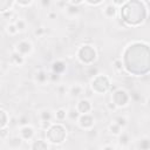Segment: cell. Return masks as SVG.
<instances>
[{
	"mask_svg": "<svg viewBox=\"0 0 150 150\" xmlns=\"http://www.w3.org/2000/svg\"><path fill=\"white\" fill-rule=\"evenodd\" d=\"M148 8L142 1H125L121 7V18L128 26H138L146 19Z\"/></svg>",
	"mask_w": 150,
	"mask_h": 150,
	"instance_id": "1",
	"label": "cell"
},
{
	"mask_svg": "<svg viewBox=\"0 0 150 150\" xmlns=\"http://www.w3.org/2000/svg\"><path fill=\"white\" fill-rule=\"evenodd\" d=\"M66 129L62 124L57 123V124H52V127L47 130L46 137L48 139V142H50L52 144H61L64 138H66Z\"/></svg>",
	"mask_w": 150,
	"mask_h": 150,
	"instance_id": "2",
	"label": "cell"
},
{
	"mask_svg": "<svg viewBox=\"0 0 150 150\" xmlns=\"http://www.w3.org/2000/svg\"><path fill=\"white\" fill-rule=\"evenodd\" d=\"M96 50L90 45H83L77 50V59L84 64H91L96 60Z\"/></svg>",
	"mask_w": 150,
	"mask_h": 150,
	"instance_id": "3",
	"label": "cell"
},
{
	"mask_svg": "<svg viewBox=\"0 0 150 150\" xmlns=\"http://www.w3.org/2000/svg\"><path fill=\"white\" fill-rule=\"evenodd\" d=\"M90 84H91V89H93L95 93L100 94V95H101V94H104L105 91H108V90L110 89V86H111V83H110L108 76L102 75V74H98L97 76H95V77L91 80Z\"/></svg>",
	"mask_w": 150,
	"mask_h": 150,
	"instance_id": "4",
	"label": "cell"
},
{
	"mask_svg": "<svg viewBox=\"0 0 150 150\" xmlns=\"http://www.w3.org/2000/svg\"><path fill=\"white\" fill-rule=\"evenodd\" d=\"M130 100V95L124 90V89H117L116 91L112 93V102L116 104L117 108L125 107Z\"/></svg>",
	"mask_w": 150,
	"mask_h": 150,
	"instance_id": "5",
	"label": "cell"
},
{
	"mask_svg": "<svg viewBox=\"0 0 150 150\" xmlns=\"http://www.w3.org/2000/svg\"><path fill=\"white\" fill-rule=\"evenodd\" d=\"M32 49H33V46L27 40H22V41L18 42L16 46H15V52H18L19 54H21L23 56L27 55V54H29L32 52Z\"/></svg>",
	"mask_w": 150,
	"mask_h": 150,
	"instance_id": "6",
	"label": "cell"
},
{
	"mask_svg": "<svg viewBox=\"0 0 150 150\" xmlns=\"http://www.w3.org/2000/svg\"><path fill=\"white\" fill-rule=\"evenodd\" d=\"M79 125L82 128V129H91L94 127V117L89 114H84V115H81L80 118H79Z\"/></svg>",
	"mask_w": 150,
	"mask_h": 150,
	"instance_id": "7",
	"label": "cell"
},
{
	"mask_svg": "<svg viewBox=\"0 0 150 150\" xmlns=\"http://www.w3.org/2000/svg\"><path fill=\"white\" fill-rule=\"evenodd\" d=\"M76 109L79 110V112L81 115H84V114H89V111L91 110V103L88 98H81L79 102H77V105H76Z\"/></svg>",
	"mask_w": 150,
	"mask_h": 150,
	"instance_id": "8",
	"label": "cell"
},
{
	"mask_svg": "<svg viewBox=\"0 0 150 150\" xmlns=\"http://www.w3.org/2000/svg\"><path fill=\"white\" fill-rule=\"evenodd\" d=\"M34 136V129L30 125H25V127H20V137L22 139H30Z\"/></svg>",
	"mask_w": 150,
	"mask_h": 150,
	"instance_id": "9",
	"label": "cell"
},
{
	"mask_svg": "<svg viewBox=\"0 0 150 150\" xmlns=\"http://www.w3.org/2000/svg\"><path fill=\"white\" fill-rule=\"evenodd\" d=\"M116 13H117V7H115L111 2L107 4L105 7L103 8V14L104 16H107L108 19H112L116 16Z\"/></svg>",
	"mask_w": 150,
	"mask_h": 150,
	"instance_id": "10",
	"label": "cell"
},
{
	"mask_svg": "<svg viewBox=\"0 0 150 150\" xmlns=\"http://www.w3.org/2000/svg\"><path fill=\"white\" fill-rule=\"evenodd\" d=\"M64 69H66V63H64L63 61H61V60L54 61L53 64H52V70H53V73H55V74L61 75V74L64 71Z\"/></svg>",
	"mask_w": 150,
	"mask_h": 150,
	"instance_id": "11",
	"label": "cell"
},
{
	"mask_svg": "<svg viewBox=\"0 0 150 150\" xmlns=\"http://www.w3.org/2000/svg\"><path fill=\"white\" fill-rule=\"evenodd\" d=\"M30 150H48V144L43 139H35L30 145Z\"/></svg>",
	"mask_w": 150,
	"mask_h": 150,
	"instance_id": "12",
	"label": "cell"
},
{
	"mask_svg": "<svg viewBox=\"0 0 150 150\" xmlns=\"http://www.w3.org/2000/svg\"><path fill=\"white\" fill-rule=\"evenodd\" d=\"M11 62L15 66H21L25 62V57H23V55L19 54L18 52H13L11 55Z\"/></svg>",
	"mask_w": 150,
	"mask_h": 150,
	"instance_id": "13",
	"label": "cell"
},
{
	"mask_svg": "<svg viewBox=\"0 0 150 150\" xmlns=\"http://www.w3.org/2000/svg\"><path fill=\"white\" fill-rule=\"evenodd\" d=\"M80 116H81V114L79 112V110H77L76 108H69V109L67 110V118L70 120L71 122L79 121Z\"/></svg>",
	"mask_w": 150,
	"mask_h": 150,
	"instance_id": "14",
	"label": "cell"
},
{
	"mask_svg": "<svg viewBox=\"0 0 150 150\" xmlns=\"http://www.w3.org/2000/svg\"><path fill=\"white\" fill-rule=\"evenodd\" d=\"M15 5V1H9V0H0V12L5 13L12 9V7Z\"/></svg>",
	"mask_w": 150,
	"mask_h": 150,
	"instance_id": "15",
	"label": "cell"
},
{
	"mask_svg": "<svg viewBox=\"0 0 150 150\" xmlns=\"http://www.w3.org/2000/svg\"><path fill=\"white\" fill-rule=\"evenodd\" d=\"M48 80H49V75H48L46 71H43V70H39V71L35 74V81H36L38 83H40V84L46 83Z\"/></svg>",
	"mask_w": 150,
	"mask_h": 150,
	"instance_id": "16",
	"label": "cell"
},
{
	"mask_svg": "<svg viewBox=\"0 0 150 150\" xmlns=\"http://www.w3.org/2000/svg\"><path fill=\"white\" fill-rule=\"evenodd\" d=\"M137 148L139 150H150V138L149 137H143L138 141Z\"/></svg>",
	"mask_w": 150,
	"mask_h": 150,
	"instance_id": "17",
	"label": "cell"
},
{
	"mask_svg": "<svg viewBox=\"0 0 150 150\" xmlns=\"http://www.w3.org/2000/svg\"><path fill=\"white\" fill-rule=\"evenodd\" d=\"M40 118H41V121L52 122V120H53V112L49 109H43V110L40 111Z\"/></svg>",
	"mask_w": 150,
	"mask_h": 150,
	"instance_id": "18",
	"label": "cell"
},
{
	"mask_svg": "<svg viewBox=\"0 0 150 150\" xmlns=\"http://www.w3.org/2000/svg\"><path fill=\"white\" fill-rule=\"evenodd\" d=\"M21 143H22V138H21V137H19V136H15V137L8 138V145H9L11 148L16 149V148H19V146L21 145Z\"/></svg>",
	"mask_w": 150,
	"mask_h": 150,
	"instance_id": "19",
	"label": "cell"
},
{
	"mask_svg": "<svg viewBox=\"0 0 150 150\" xmlns=\"http://www.w3.org/2000/svg\"><path fill=\"white\" fill-rule=\"evenodd\" d=\"M82 91H83V87L80 86V84H75V86H73V87L70 88V90H69V93H70V95H71L73 97H77V96H80V95L82 94Z\"/></svg>",
	"mask_w": 150,
	"mask_h": 150,
	"instance_id": "20",
	"label": "cell"
},
{
	"mask_svg": "<svg viewBox=\"0 0 150 150\" xmlns=\"http://www.w3.org/2000/svg\"><path fill=\"white\" fill-rule=\"evenodd\" d=\"M129 141H130V137H129V134L125 132V131H122L120 135H118V143L121 145H128L129 144Z\"/></svg>",
	"mask_w": 150,
	"mask_h": 150,
	"instance_id": "21",
	"label": "cell"
},
{
	"mask_svg": "<svg viewBox=\"0 0 150 150\" xmlns=\"http://www.w3.org/2000/svg\"><path fill=\"white\" fill-rule=\"evenodd\" d=\"M55 118H56V121H59V122L64 121V120L67 118V110L63 109V108L57 109L56 112H55Z\"/></svg>",
	"mask_w": 150,
	"mask_h": 150,
	"instance_id": "22",
	"label": "cell"
},
{
	"mask_svg": "<svg viewBox=\"0 0 150 150\" xmlns=\"http://www.w3.org/2000/svg\"><path fill=\"white\" fill-rule=\"evenodd\" d=\"M0 115H1V128H6L8 122H9V117L7 115V111L1 109L0 110Z\"/></svg>",
	"mask_w": 150,
	"mask_h": 150,
	"instance_id": "23",
	"label": "cell"
},
{
	"mask_svg": "<svg viewBox=\"0 0 150 150\" xmlns=\"http://www.w3.org/2000/svg\"><path fill=\"white\" fill-rule=\"evenodd\" d=\"M14 23H15V26H16L19 32H25L26 28H27V23H26V21L23 19H18Z\"/></svg>",
	"mask_w": 150,
	"mask_h": 150,
	"instance_id": "24",
	"label": "cell"
},
{
	"mask_svg": "<svg viewBox=\"0 0 150 150\" xmlns=\"http://www.w3.org/2000/svg\"><path fill=\"white\" fill-rule=\"evenodd\" d=\"M64 9H66L67 14H69V15H75V14H77V13L80 12V8H79V7L71 6V5H69L68 2H67V7H66Z\"/></svg>",
	"mask_w": 150,
	"mask_h": 150,
	"instance_id": "25",
	"label": "cell"
},
{
	"mask_svg": "<svg viewBox=\"0 0 150 150\" xmlns=\"http://www.w3.org/2000/svg\"><path fill=\"white\" fill-rule=\"evenodd\" d=\"M121 129H122V128H121L120 125H117L115 122H114V123H111V124L109 125V131H110L112 135H116V136H118V135L122 132V131H121Z\"/></svg>",
	"mask_w": 150,
	"mask_h": 150,
	"instance_id": "26",
	"label": "cell"
},
{
	"mask_svg": "<svg viewBox=\"0 0 150 150\" xmlns=\"http://www.w3.org/2000/svg\"><path fill=\"white\" fill-rule=\"evenodd\" d=\"M6 32H7L9 35H15L16 33H19V30H18V28H16V26H15L14 22L7 25V27H6Z\"/></svg>",
	"mask_w": 150,
	"mask_h": 150,
	"instance_id": "27",
	"label": "cell"
},
{
	"mask_svg": "<svg viewBox=\"0 0 150 150\" xmlns=\"http://www.w3.org/2000/svg\"><path fill=\"white\" fill-rule=\"evenodd\" d=\"M114 122H115L117 125H120L121 128H124V127L127 125V123H128V120H127L124 116H117Z\"/></svg>",
	"mask_w": 150,
	"mask_h": 150,
	"instance_id": "28",
	"label": "cell"
},
{
	"mask_svg": "<svg viewBox=\"0 0 150 150\" xmlns=\"http://www.w3.org/2000/svg\"><path fill=\"white\" fill-rule=\"evenodd\" d=\"M28 122H29V117L27 115H23V116H20L19 117V125L20 127H25V125H28Z\"/></svg>",
	"mask_w": 150,
	"mask_h": 150,
	"instance_id": "29",
	"label": "cell"
},
{
	"mask_svg": "<svg viewBox=\"0 0 150 150\" xmlns=\"http://www.w3.org/2000/svg\"><path fill=\"white\" fill-rule=\"evenodd\" d=\"M114 68H115V70H116V71H122V69H123V63H122V60L116 59V60L114 61Z\"/></svg>",
	"mask_w": 150,
	"mask_h": 150,
	"instance_id": "30",
	"label": "cell"
},
{
	"mask_svg": "<svg viewBox=\"0 0 150 150\" xmlns=\"http://www.w3.org/2000/svg\"><path fill=\"white\" fill-rule=\"evenodd\" d=\"M87 74H88V76H90V77H95V76H97L98 75V69L97 68H95V67H90L89 69H88V71H87Z\"/></svg>",
	"mask_w": 150,
	"mask_h": 150,
	"instance_id": "31",
	"label": "cell"
},
{
	"mask_svg": "<svg viewBox=\"0 0 150 150\" xmlns=\"http://www.w3.org/2000/svg\"><path fill=\"white\" fill-rule=\"evenodd\" d=\"M32 4H33V1H30V0H26V1L19 0V1H15V5H19V6H21V7H28V6H30Z\"/></svg>",
	"mask_w": 150,
	"mask_h": 150,
	"instance_id": "32",
	"label": "cell"
},
{
	"mask_svg": "<svg viewBox=\"0 0 150 150\" xmlns=\"http://www.w3.org/2000/svg\"><path fill=\"white\" fill-rule=\"evenodd\" d=\"M60 79H61V75H59V74H55V73H53V71L49 74V80H50L52 82H54V83H55V82L57 83V82L60 81Z\"/></svg>",
	"mask_w": 150,
	"mask_h": 150,
	"instance_id": "33",
	"label": "cell"
},
{
	"mask_svg": "<svg viewBox=\"0 0 150 150\" xmlns=\"http://www.w3.org/2000/svg\"><path fill=\"white\" fill-rule=\"evenodd\" d=\"M84 4H87V5H89V6H100V5H103L104 4V1L103 0H98V1H90V0H86L84 1Z\"/></svg>",
	"mask_w": 150,
	"mask_h": 150,
	"instance_id": "34",
	"label": "cell"
},
{
	"mask_svg": "<svg viewBox=\"0 0 150 150\" xmlns=\"http://www.w3.org/2000/svg\"><path fill=\"white\" fill-rule=\"evenodd\" d=\"M45 33H46L45 27H38V28L34 30V35H36V36H42Z\"/></svg>",
	"mask_w": 150,
	"mask_h": 150,
	"instance_id": "35",
	"label": "cell"
},
{
	"mask_svg": "<svg viewBox=\"0 0 150 150\" xmlns=\"http://www.w3.org/2000/svg\"><path fill=\"white\" fill-rule=\"evenodd\" d=\"M40 127H41V129H43V130H48V129L52 127V122H48V121H41Z\"/></svg>",
	"mask_w": 150,
	"mask_h": 150,
	"instance_id": "36",
	"label": "cell"
},
{
	"mask_svg": "<svg viewBox=\"0 0 150 150\" xmlns=\"http://www.w3.org/2000/svg\"><path fill=\"white\" fill-rule=\"evenodd\" d=\"M107 108H108V110L109 111H115L116 109H117V107H116V104L111 101V102H108L107 103Z\"/></svg>",
	"mask_w": 150,
	"mask_h": 150,
	"instance_id": "37",
	"label": "cell"
},
{
	"mask_svg": "<svg viewBox=\"0 0 150 150\" xmlns=\"http://www.w3.org/2000/svg\"><path fill=\"white\" fill-rule=\"evenodd\" d=\"M68 4H69V5H71V6H76V7H79L80 5L84 4V1H83V0H76V1L71 0V1H68Z\"/></svg>",
	"mask_w": 150,
	"mask_h": 150,
	"instance_id": "38",
	"label": "cell"
},
{
	"mask_svg": "<svg viewBox=\"0 0 150 150\" xmlns=\"http://www.w3.org/2000/svg\"><path fill=\"white\" fill-rule=\"evenodd\" d=\"M111 4H112L115 7H117V6H123V5L125 4V1H124V0H121V1H112Z\"/></svg>",
	"mask_w": 150,
	"mask_h": 150,
	"instance_id": "39",
	"label": "cell"
},
{
	"mask_svg": "<svg viewBox=\"0 0 150 150\" xmlns=\"http://www.w3.org/2000/svg\"><path fill=\"white\" fill-rule=\"evenodd\" d=\"M7 129L6 128H1V139H5L6 136H7Z\"/></svg>",
	"mask_w": 150,
	"mask_h": 150,
	"instance_id": "40",
	"label": "cell"
},
{
	"mask_svg": "<svg viewBox=\"0 0 150 150\" xmlns=\"http://www.w3.org/2000/svg\"><path fill=\"white\" fill-rule=\"evenodd\" d=\"M12 14H13V13H12L11 11H8V12H5V13H1V16H2V18H9V19H11V18H12Z\"/></svg>",
	"mask_w": 150,
	"mask_h": 150,
	"instance_id": "41",
	"label": "cell"
},
{
	"mask_svg": "<svg viewBox=\"0 0 150 150\" xmlns=\"http://www.w3.org/2000/svg\"><path fill=\"white\" fill-rule=\"evenodd\" d=\"M56 90L59 91L60 95H63V94H64V87H62V86H59V87L56 88Z\"/></svg>",
	"mask_w": 150,
	"mask_h": 150,
	"instance_id": "42",
	"label": "cell"
},
{
	"mask_svg": "<svg viewBox=\"0 0 150 150\" xmlns=\"http://www.w3.org/2000/svg\"><path fill=\"white\" fill-rule=\"evenodd\" d=\"M130 97H134L136 101H138V100H141V96L137 94V93H132V94H130Z\"/></svg>",
	"mask_w": 150,
	"mask_h": 150,
	"instance_id": "43",
	"label": "cell"
},
{
	"mask_svg": "<svg viewBox=\"0 0 150 150\" xmlns=\"http://www.w3.org/2000/svg\"><path fill=\"white\" fill-rule=\"evenodd\" d=\"M48 18L49 19H56V13L55 12H49L48 13Z\"/></svg>",
	"mask_w": 150,
	"mask_h": 150,
	"instance_id": "44",
	"label": "cell"
},
{
	"mask_svg": "<svg viewBox=\"0 0 150 150\" xmlns=\"http://www.w3.org/2000/svg\"><path fill=\"white\" fill-rule=\"evenodd\" d=\"M41 5L45 6V7H46V6L48 7V6L50 5V1H49V0H42V1H41Z\"/></svg>",
	"mask_w": 150,
	"mask_h": 150,
	"instance_id": "45",
	"label": "cell"
},
{
	"mask_svg": "<svg viewBox=\"0 0 150 150\" xmlns=\"http://www.w3.org/2000/svg\"><path fill=\"white\" fill-rule=\"evenodd\" d=\"M102 150H115V148L112 145H104Z\"/></svg>",
	"mask_w": 150,
	"mask_h": 150,
	"instance_id": "46",
	"label": "cell"
},
{
	"mask_svg": "<svg viewBox=\"0 0 150 150\" xmlns=\"http://www.w3.org/2000/svg\"><path fill=\"white\" fill-rule=\"evenodd\" d=\"M146 105H148V107L150 108V97H149V98L146 100Z\"/></svg>",
	"mask_w": 150,
	"mask_h": 150,
	"instance_id": "47",
	"label": "cell"
},
{
	"mask_svg": "<svg viewBox=\"0 0 150 150\" xmlns=\"http://www.w3.org/2000/svg\"><path fill=\"white\" fill-rule=\"evenodd\" d=\"M148 20L150 21V9H149V14H148Z\"/></svg>",
	"mask_w": 150,
	"mask_h": 150,
	"instance_id": "48",
	"label": "cell"
},
{
	"mask_svg": "<svg viewBox=\"0 0 150 150\" xmlns=\"http://www.w3.org/2000/svg\"><path fill=\"white\" fill-rule=\"evenodd\" d=\"M57 150H63V149H57Z\"/></svg>",
	"mask_w": 150,
	"mask_h": 150,
	"instance_id": "49",
	"label": "cell"
}]
</instances>
